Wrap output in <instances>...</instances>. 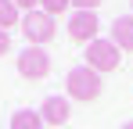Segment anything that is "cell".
<instances>
[{"label":"cell","mask_w":133,"mask_h":129,"mask_svg":"<svg viewBox=\"0 0 133 129\" xmlns=\"http://www.w3.org/2000/svg\"><path fill=\"white\" fill-rule=\"evenodd\" d=\"M22 32H25V43H32V47H43V43L54 40V32H58V25H54V18L47 15V11H29V15H22Z\"/></svg>","instance_id":"3"},{"label":"cell","mask_w":133,"mask_h":129,"mask_svg":"<svg viewBox=\"0 0 133 129\" xmlns=\"http://www.w3.org/2000/svg\"><path fill=\"white\" fill-rule=\"evenodd\" d=\"M72 7H76V11H97L101 0H72Z\"/></svg>","instance_id":"11"},{"label":"cell","mask_w":133,"mask_h":129,"mask_svg":"<svg viewBox=\"0 0 133 129\" xmlns=\"http://www.w3.org/2000/svg\"><path fill=\"white\" fill-rule=\"evenodd\" d=\"M122 129H133V122H126V126H122Z\"/></svg>","instance_id":"14"},{"label":"cell","mask_w":133,"mask_h":129,"mask_svg":"<svg viewBox=\"0 0 133 129\" xmlns=\"http://www.w3.org/2000/svg\"><path fill=\"white\" fill-rule=\"evenodd\" d=\"M72 7V0H40V11H47L50 18H58L61 11H68Z\"/></svg>","instance_id":"10"},{"label":"cell","mask_w":133,"mask_h":129,"mask_svg":"<svg viewBox=\"0 0 133 129\" xmlns=\"http://www.w3.org/2000/svg\"><path fill=\"white\" fill-rule=\"evenodd\" d=\"M65 86H68V97H72V101H97V97H101V75H97L94 68H87V64L72 68Z\"/></svg>","instance_id":"2"},{"label":"cell","mask_w":133,"mask_h":129,"mask_svg":"<svg viewBox=\"0 0 133 129\" xmlns=\"http://www.w3.org/2000/svg\"><path fill=\"white\" fill-rule=\"evenodd\" d=\"M7 50H11V36H7V32H4V29H0V58H4V54H7Z\"/></svg>","instance_id":"13"},{"label":"cell","mask_w":133,"mask_h":129,"mask_svg":"<svg viewBox=\"0 0 133 129\" xmlns=\"http://www.w3.org/2000/svg\"><path fill=\"white\" fill-rule=\"evenodd\" d=\"M22 15H18V7H15V0H0V29L7 32L11 25H18Z\"/></svg>","instance_id":"9"},{"label":"cell","mask_w":133,"mask_h":129,"mask_svg":"<svg viewBox=\"0 0 133 129\" xmlns=\"http://www.w3.org/2000/svg\"><path fill=\"white\" fill-rule=\"evenodd\" d=\"M11 129H43V118H40V111H15Z\"/></svg>","instance_id":"8"},{"label":"cell","mask_w":133,"mask_h":129,"mask_svg":"<svg viewBox=\"0 0 133 129\" xmlns=\"http://www.w3.org/2000/svg\"><path fill=\"white\" fill-rule=\"evenodd\" d=\"M40 118L47 126H65L68 122V101L65 97H47L43 108H40Z\"/></svg>","instance_id":"6"},{"label":"cell","mask_w":133,"mask_h":129,"mask_svg":"<svg viewBox=\"0 0 133 129\" xmlns=\"http://www.w3.org/2000/svg\"><path fill=\"white\" fill-rule=\"evenodd\" d=\"M119 64H122V50H119L111 40H94V43H87V68H94L97 75L119 72Z\"/></svg>","instance_id":"1"},{"label":"cell","mask_w":133,"mask_h":129,"mask_svg":"<svg viewBox=\"0 0 133 129\" xmlns=\"http://www.w3.org/2000/svg\"><path fill=\"white\" fill-rule=\"evenodd\" d=\"M130 4H133V0H130Z\"/></svg>","instance_id":"15"},{"label":"cell","mask_w":133,"mask_h":129,"mask_svg":"<svg viewBox=\"0 0 133 129\" xmlns=\"http://www.w3.org/2000/svg\"><path fill=\"white\" fill-rule=\"evenodd\" d=\"M111 43L119 50H133V18H115L111 22Z\"/></svg>","instance_id":"7"},{"label":"cell","mask_w":133,"mask_h":129,"mask_svg":"<svg viewBox=\"0 0 133 129\" xmlns=\"http://www.w3.org/2000/svg\"><path fill=\"white\" fill-rule=\"evenodd\" d=\"M15 7L29 15V11H36V7H40V0H15Z\"/></svg>","instance_id":"12"},{"label":"cell","mask_w":133,"mask_h":129,"mask_svg":"<svg viewBox=\"0 0 133 129\" xmlns=\"http://www.w3.org/2000/svg\"><path fill=\"white\" fill-rule=\"evenodd\" d=\"M18 72H22L25 79H47L50 75V54H47L43 47H25L22 54H18Z\"/></svg>","instance_id":"4"},{"label":"cell","mask_w":133,"mask_h":129,"mask_svg":"<svg viewBox=\"0 0 133 129\" xmlns=\"http://www.w3.org/2000/svg\"><path fill=\"white\" fill-rule=\"evenodd\" d=\"M97 29H101L97 11H76L68 18V40L72 43H94L97 40Z\"/></svg>","instance_id":"5"}]
</instances>
